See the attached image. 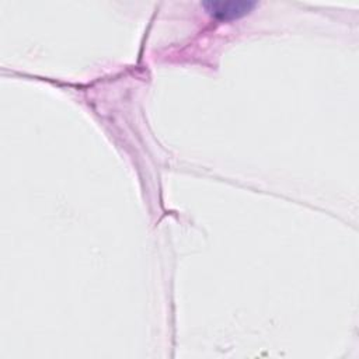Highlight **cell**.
Wrapping results in <instances>:
<instances>
[{
	"instance_id": "1",
	"label": "cell",
	"mask_w": 359,
	"mask_h": 359,
	"mask_svg": "<svg viewBox=\"0 0 359 359\" xmlns=\"http://www.w3.org/2000/svg\"><path fill=\"white\" fill-rule=\"evenodd\" d=\"M257 1L251 0H209L203 1L202 7L217 21H231L247 15L257 7Z\"/></svg>"
}]
</instances>
